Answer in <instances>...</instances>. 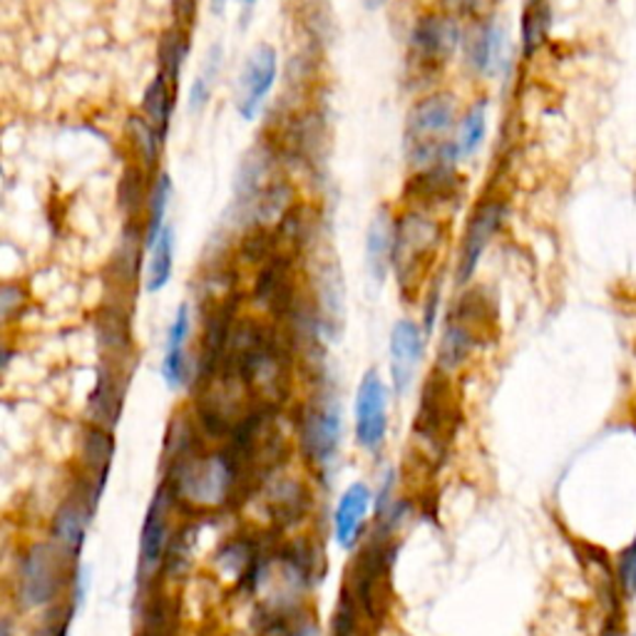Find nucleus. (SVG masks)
Returning a JSON list of instances; mask_svg holds the SVG:
<instances>
[{
	"label": "nucleus",
	"mask_w": 636,
	"mask_h": 636,
	"mask_svg": "<svg viewBox=\"0 0 636 636\" xmlns=\"http://www.w3.org/2000/svg\"><path fill=\"white\" fill-rule=\"evenodd\" d=\"M363 622H366V616H363L359 602H355V597L351 594V589L343 584L339 600H336L333 606L329 636H359L363 629Z\"/></svg>",
	"instance_id": "obj_29"
},
{
	"label": "nucleus",
	"mask_w": 636,
	"mask_h": 636,
	"mask_svg": "<svg viewBox=\"0 0 636 636\" xmlns=\"http://www.w3.org/2000/svg\"><path fill=\"white\" fill-rule=\"evenodd\" d=\"M461 41V18L447 11L428 13L420 18L413 33H410V65H413L416 72H441L445 63L455 55Z\"/></svg>",
	"instance_id": "obj_11"
},
{
	"label": "nucleus",
	"mask_w": 636,
	"mask_h": 636,
	"mask_svg": "<svg viewBox=\"0 0 636 636\" xmlns=\"http://www.w3.org/2000/svg\"><path fill=\"white\" fill-rule=\"evenodd\" d=\"M264 552L269 549H261L257 540H251L247 535H241V537L237 535L224 542V545L217 549V569L224 577L234 579V582L239 584Z\"/></svg>",
	"instance_id": "obj_23"
},
{
	"label": "nucleus",
	"mask_w": 636,
	"mask_h": 636,
	"mask_svg": "<svg viewBox=\"0 0 636 636\" xmlns=\"http://www.w3.org/2000/svg\"><path fill=\"white\" fill-rule=\"evenodd\" d=\"M174 269V229L167 224L162 234L155 239V245L149 247V261H147V276L145 288L149 294L162 292L170 284Z\"/></svg>",
	"instance_id": "obj_25"
},
{
	"label": "nucleus",
	"mask_w": 636,
	"mask_h": 636,
	"mask_svg": "<svg viewBox=\"0 0 636 636\" xmlns=\"http://www.w3.org/2000/svg\"><path fill=\"white\" fill-rule=\"evenodd\" d=\"M145 170L147 167L137 164V167H127L123 182H120V207H123L127 224H133L137 219V214L143 212L145 200H149L147 190V180H145Z\"/></svg>",
	"instance_id": "obj_31"
},
{
	"label": "nucleus",
	"mask_w": 636,
	"mask_h": 636,
	"mask_svg": "<svg viewBox=\"0 0 636 636\" xmlns=\"http://www.w3.org/2000/svg\"><path fill=\"white\" fill-rule=\"evenodd\" d=\"M127 378L123 373V363L107 361L102 363L98 373L95 390L90 393L88 400V418L92 425L115 430L120 416H123V400H125Z\"/></svg>",
	"instance_id": "obj_18"
},
{
	"label": "nucleus",
	"mask_w": 636,
	"mask_h": 636,
	"mask_svg": "<svg viewBox=\"0 0 636 636\" xmlns=\"http://www.w3.org/2000/svg\"><path fill=\"white\" fill-rule=\"evenodd\" d=\"M241 470L245 465L229 447H200L167 463L162 482L177 510L186 518H200L229 508L241 488Z\"/></svg>",
	"instance_id": "obj_1"
},
{
	"label": "nucleus",
	"mask_w": 636,
	"mask_h": 636,
	"mask_svg": "<svg viewBox=\"0 0 636 636\" xmlns=\"http://www.w3.org/2000/svg\"><path fill=\"white\" fill-rule=\"evenodd\" d=\"M504 204L498 200H485L480 202V207L473 212L470 222H467L461 251H457V266H455V282L467 284L475 276L477 264L485 254V249L490 247V241L495 234H498L502 224Z\"/></svg>",
	"instance_id": "obj_15"
},
{
	"label": "nucleus",
	"mask_w": 636,
	"mask_h": 636,
	"mask_svg": "<svg viewBox=\"0 0 636 636\" xmlns=\"http://www.w3.org/2000/svg\"><path fill=\"white\" fill-rule=\"evenodd\" d=\"M485 135H488V105L485 100L475 102V105L465 112L461 123H457L453 137V152L455 159H467L480 149Z\"/></svg>",
	"instance_id": "obj_26"
},
{
	"label": "nucleus",
	"mask_w": 636,
	"mask_h": 636,
	"mask_svg": "<svg viewBox=\"0 0 636 636\" xmlns=\"http://www.w3.org/2000/svg\"><path fill=\"white\" fill-rule=\"evenodd\" d=\"M445 227L433 214L406 209L393 231V276L406 302H416L433 274L443 249Z\"/></svg>",
	"instance_id": "obj_2"
},
{
	"label": "nucleus",
	"mask_w": 636,
	"mask_h": 636,
	"mask_svg": "<svg viewBox=\"0 0 636 636\" xmlns=\"http://www.w3.org/2000/svg\"><path fill=\"white\" fill-rule=\"evenodd\" d=\"M502 33L492 21H477L465 41V63L475 75L492 72L500 58Z\"/></svg>",
	"instance_id": "obj_22"
},
{
	"label": "nucleus",
	"mask_w": 636,
	"mask_h": 636,
	"mask_svg": "<svg viewBox=\"0 0 636 636\" xmlns=\"http://www.w3.org/2000/svg\"><path fill=\"white\" fill-rule=\"evenodd\" d=\"M241 3H247V5H251V3H257V0H241Z\"/></svg>",
	"instance_id": "obj_37"
},
{
	"label": "nucleus",
	"mask_w": 636,
	"mask_h": 636,
	"mask_svg": "<svg viewBox=\"0 0 636 636\" xmlns=\"http://www.w3.org/2000/svg\"><path fill=\"white\" fill-rule=\"evenodd\" d=\"M127 133H129V143H133V149L139 157V164L143 167H155L159 152H162V135L157 133L155 125L149 123V120L143 115H135L129 117L127 123Z\"/></svg>",
	"instance_id": "obj_28"
},
{
	"label": "nucleus",
	"mask_w": 636,
	"mask_h": 636,
	"mask_svg": "<svg viewBox=\"0 0 636 636\" xmlns=\"http://www.w3.org/2000/svg\"><path fill=\"white\" fill-rule=\"evenodd\" d=\"M363 3H366V8H368V11H376V8H381V5H386V0H363Z\"/></svg>",
	"instance_id": "obj_36"
},
{
	"label": "nucleus",
	"mask_w": 636,
	"mask_h": 636,
	"mask_svg": "<svg viewBox=\"0 0 636 636\" xmlns=\"http://www.w3.org/2000/svg\"><path fill=\"white\" fill-rule=\"evenodd\" d=\"M498 336V302L485 286L465 288L457 296L445 321L441 345H438V366L447 376L461 371L467 359Z\"/></svg>",
	"instance_id": "obj_3"
},
{
	"label": "nucleus",
	"mask_w": 636,
	"mask_h": 636,
	"mask_svg": "<svg viewBox=\"0 0 636 636\" xmlns=\"http://www.w3.org/2000/svg\"><path fill=\"white\" fill-rule=\"evenodd\" d=\"M50 540L27 545L15 563V604L23 612H48L68 600L72 569Z\"/></svg>",
	"instance_id": "obj_4"
},
{
	"label": "nucleus",
	"mask_w": 636,
	"mask_h": 636,
	"mask_svg": "<svg viewBox=\"0 0 636 636\" xmlns=\"http://www.w3.org/2000/svg\"><path fill=\"white\" fill-rule=\"evenodd\" d=\"M532 3H542V0H532Z\"/></svg>",
	"instance_id": "obj_38"
},
{
	"label": "nucleus",
	"mask_w": 636,
	"mask_h": 636,
	"mask_svg": "<svg viewBox=\"0 0 636 636\" xmlns=\"http://www.w3.org/2000/svg\"><path fill=\"white\" fill-rule=\"evenodd\" d=\"M279 58L271 45H259L245 63L237 82V112L245 120H257L266 98L276 86Z\"/></svg>",
	"instance_id": "obj_13"
},
{
	"label": "nucleus",
	"mask_w": 636,
	"mask_h": 636,
	"mask_svg": "<svg viewBox=\"0 0 636 636\" xmlns=\"http://www.w3.org/2000/svg\"><path fill=\"white\" fill-rule=\"evenodd\" d=\"M373 512H376V490L366 480H353L339 495L331 514V537L336 547L343 552L359 549L373 527Z\"/></svg>",
	"instance_id": "obj_12"
},
{
	"label": "nucleus",
	"mask_w": 636,
	"mask_h": 636,
	"mask_svg": "<svg viewBox=\"0 0 636 636\" xmlns=\"http://www.w3.org/2000/svg\"><path fill=\"white\" fill-rule=\"evenodd\" d=\"M390 428V388L376 368L363 373L353 398V438L368 455H381Z\"/></svg>",
	"instance_id": "obj_10"
},
{
	"label": "nucleus",
	"mask_w": 636,
	"mask_h": 636,
	"mask_svg": "<svg viewBox=\"0 0 636 636\" xmlns=\"http://www.w3.org/2000/svg\"><path fill=\"white\" fill-rule=\"evenodd\" d=\"M282 636H321V629H318L311 616H298V622Z\"/></svg>",
	"instance_id": "obj_35"
},
{
	"label": "nucleus",
	"mask_w": 636,
	"mask_h": 636,
	"mask_svg": "<svg viewBox=\"0 0 636 636\" xmlns=\"http://www.w3.org/2000/svg\"><path fill=\"white\" fill-rule=\"evenodd\" d=\"M390 383L398 398L413 388L416 373L423 359L425 336L423 329L413 321V318H400L390 331Z\"/></svg>",
	"instance_id": "obj_16"
},
{
	"label": "nucleus",
	"mask_w": 636,
	"mask_h": 636,
	"mask_svg": "<svg viewBox=\"0 0 636 636\" xmlns=\"http://www.w3.org/2000/svg\"><path fill=\"white\" fill-rule=\"evenodd\" d=\"M614 582L616 592H620L624 602L636 600V537L632 540V545L622 552L620 559H616Z\"/></svg>",
	"instance_id": "obj_32"
},
{
	"label": "nucleus",
	"mask_w": 636,
	"mask_h": 636,
	"mask_svg": "<svg viewBox=\"0 0 636 636\" xmlns=\"http://www.w3.org/2000/svg\"><path fill=\"white\" fill-rule=\"evenodd\" d=\"M463 177L451 164H433L425 170H416L406 184L408 209L433 214L457 202L463 192Z\"/></svg>",
	"instance_id": "obj_14"
},
{
	"label": "nucleus",
	"mask_w": 636,
	"mask_h": 636,
	"mask_svg": "<svg viewBox=\"0 0 636 636\" xmlns=\"http://www.w3.org/2000/svg\"><path fill=\"white\" fill-rule=\"evenodd\" d=\"M549 33V3L542 0V3H532L527 0L525 15H522V50L525 55H535L542 43L547 41Z\"/></svg>",
	"instance_id": "obj_30"
},
{
	"label": "nucleus",
	"mask_w": 636,
	"mask_h": 636,
	"mask_svg": "<svg viewBox=\"0 0 636 636\" xmlns=\"http://www.w3.org/2000/svg\"><path fill=\"white\" fill-rule=\"evenodd\" d=\"M457 123V98L451 92H430L418 100L406 123V157L413 170L447 164L455 159L453 133Z\"/></svg>",
	"instance_id": "obj_5"
},
{
	"label": "nucleus",
	"mask_w": 636,
	"mask_h": 636,
	"mask_svg": "<svg viewBox=\"0 0 636 636\" xmlns=\"http://www.w3.org/2000/svg\"><path fill=\"white\" fill-rule=\"evenodd\" d=\"M190 336H192V314L190 306L182 304L177 308V314L170 323V331H167V343H164V359H162V378L172 390L186 388L194 383V368L190 361Z\"/></svg>",
	"instance_id": "obj_17"
},
{
	"label": "nucleus",
	"mask_w": 636,
	"mask_h": 636,
	"mask_svg": "<svg viewBox=\"0 0 636 636\" xmlns=\"http://www.w3.org/2000/svg\"><path fill=\"white\" fill-rule=\"evenodd\" d=\"M393 231H396V222L390 219V214L383 207L376 217H373L366 237V264L368 274L378 286L386 282L390 261H393Z\"/></svg>",
	"instance_id": "obj_20"
},
{
	"label": "nucleus",
	"mask_w": 636,
	"mask_h": 636,
	"mask_svg": "<svg viewBox=\"0 0 636 636\" xmlns=\"http://www.w3.org/2000/svg\"><path fill=\"white\" fill-rule=\"evenodd\" d=\"M100 500L102 492L86 475H80L75 480V488L65 495L58 510L53 512L48 540L70 565H82L80 557L82 549H86L88 530L92 525V518H95Z\"/></svg>",
	"instance_id": "obj_7"
},
{
	"label": "nucleus",
	"mask_w": 636,
	"mask_h": 636,
	"mask_svg": "<svg viewBox=\"0 0 636 636\" xmlns=\"http://www.w3.org/2000/svg\"><path fill=\"white\" fill-rule=\"evenodd\" d=\"M269 514L274 518L276 525H294L296 520H302L308 504H311V498H308L306 488L294 477L288 475H279V480L274 482V488L269 490Z\"/></svg>",
	"instance_id": "obj_21"
},
{
	"label": "nucleus",
	"mask_w": 636,
	"mask_h": 636,
	"mask_svg": "<svg viewBox=\"0 0 636 636\" xmlns=\"http://www.w3.org/2000/svg\"><path fill=\"white\" fill-rule=\"evenodd\" d=\"M174 500L164 482H159L152 502L145 512L143 530H139V547H137V587L147 592L149 587L159 584L162 569L167 563V552H170L174 537Z\"/></svg>",
	"instance_id": "obj_8"
},
{
	"label": "nucleus",
	"mask_w": 636,
	"mask_h": 636,
	"mask_svg": "<svg viewBox=\"0 0 636 636\" xmlns=\"http://www.w3.org/2000/svg\"><path fill=\"white\" fill-rule=\"evenodd\" d=\"M27 306V292L21 284H5L3 294H0V314L8 323L13 316H21L23 308Z\"/></svg>",
	"instance_id": "obj_33"
},
{
	"label": "nucleus",
	"mask_w": 636,
	"mask_h": 636,
	"mask_svg": "<svg viewBox=\"0 0 636 636\" xmlns=\"http://www.w3.org/2000/svg\"><path fill=\"white\" fill-rule=\"evenodd\" d=\"M457 393L453 386V376H447L441 368H435L425 378L420 388V404L416 413V441L425 445L435 455L443 451L445 443L451 441L453 430L457 425Z\"/></svg>",
	"instance_id": "obj_9"
},
{
	"label": "nucleus",
	"mask_w": 636,
	"mask_h": 636,
	"mask_svg": "<svg viewBox=\"0 0 636 636\" xmlns=\"http://www.w3.org/2000/svg\"><path fill=\"white\" fill-rule=\"evenodd\" d=\"M174 100H177V82L170 78V75L159 70L157 78L149 82V88L145 92L143 110H145V117L155 125V129L162 137L167 135V129H170Z\"/></svg>",
	"instance_id": "obj_24"
},
{
	"label": "nucleus",
	"mask_w": 636,
	"mask_h": 636,
	"mask_svg": "<svg viewBox=\"0 0 636 636\" xmlns=\"http://www.w3.org/2000/svg\"><path fill=\"white\" fill-rule=\"evenodd\" d=\"M492 0H445V11L455 18H477L485 21V13L490 11Z\"/></svg>",
	"instance_id": "obj_34"
},
{
	"label": "nucleus",
	"mask_w": 636,
	"mask_h": 636,
	"mask_svg": "<svg viewBox=\"0 0 636 636\" xmlns=\"http://www.w3.org/2000/svg\"><path fill=\"white\" fill-rule=\"evenodd\" d=\"M112 457H115V435H112V430L90 423L80 441V467L82 475H86L100 492H105L107 488Z\"/></svg>",
	"instance_id": "obj_19"
},
{
	"label": "nucleus",
	"mask_w": 636,
	"mask_h": 636,
	"mask_svg": "<svg viewBox=\"0 0 636 636\" xmlns=\"http://www.w3.org/2000/svg\"><path fill=\"white\" fill-rule=\"evenodd\" d=\"M298 447L304 461L314 467L318 475L329 473L341 451L343 438V416L341 404L329 390L316 393L298 408L296 418Z\"/></svg>",
	"instance_id": "obj_6"
},
{
	"label": "nucleus",
	"mask_w": 636,
	"mask_h": 636,
	"mask_svg": "<svg viewBox=\"0 0 636 636\" xmlns=\"http://www.w3.org/2000/svg\"><path fill=\"white\" fill-rule=\"evenodd\" d=\"M170 200H172V180H170V174L162 172L157 177V182H155L152 192H149V200H147V224H145L147 249L155 245V239L167 227L164 217H167V207H170Z\"/></svg>",
	"instance_id": "obj_27"
}]
</instances>
